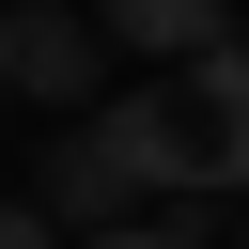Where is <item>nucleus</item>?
Instances as JSON below:
<instances>
[{
  "label": "nucleus",
  "instance_id": "nucleus-1",
  "mask_svg": "<svg viewBox=\"0 0 249 249\" xmlns=\"http://www.w3.org/2000/svg\"><path fill=\"white\" fill-rule=\"evenodd\" d=\"M124 109H140V156L171 202H249V47H202Z\"/></svg>",
  "mask_w": 249,
  "mask_h": 249
},
{
  "label": "nucleus",
  "instance_id": "nucleus-2",
  "mask_svg": "<svg viewBox=\"0 0 249 249\" xmlns=\"http://www.w3.org/2000/svg\"><path fill=\"white\" fill-rule=\"evenodd\" d=\"M140 202H156V156H140V109L109 93V109H78V124L47 140V171H31V218L93 249V233H124Z\"/></svg>",
  "mask_w": 249,
  "mask_h": 249
},
{
  "label": "nucleus",
  "instance_id": "nucleus-3",
  "mask_svg": "<svg viewBox=\"0 0 249 249\" xmlns=\"http://www.w3.org/2000/svg\"><path fill=\"white\" fill-rule=\"evenodd\" d=\"M93 78H109V47H93L62 0H0V93H31V109H93Z\"/></svg>",
  "mask_w": 249,
  "mask_h": 249
},
{
  "label": "nucleus",
  "instance_id": "nucleus-4",
  "mask_svg": "<svg viewBox=\"0 0 249 249\" xmlns=\"http://www.w3.org/2000/svg\"><path fill=\"white\" fill-rule=\"evenodd\" d=\"M78 31H93V47H140V62H202V47H233L218 0H93Z\"/></svg>",
  "mask_w": 249,
  "mask_h": 249
},
{
  "label": "nucleus",
  "instance_id": "nucleus-5",
  "mask_svg": "<svg viewBox=\"0 0 249 249\" xmlns=\"http://www.w3.org/2000/svg\"><path fill=\"white\" fill-rule=\"evenodd\" d=\"M0 249H47V218H31V202H0Z\"/></svg>",
  "mask_w": 249,
  "mask_h": 249
},
{
  "label": "nucleus",
  "instance_id": "nucleus-6",
  "mask_svg": "<svg viewBox=\"0 0 249 249\" xmlns=\"http://www.w3.org/2000/svg\"><path fill=\"white\" fill-rule=\"evenodd\" d=\"M93 249H171V218H124V233H93Z\"/></svg>",
  "mask_w": 249,
  "mask_h": 249
}]
</instances>
